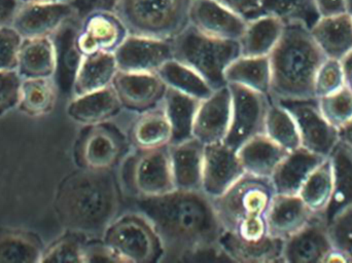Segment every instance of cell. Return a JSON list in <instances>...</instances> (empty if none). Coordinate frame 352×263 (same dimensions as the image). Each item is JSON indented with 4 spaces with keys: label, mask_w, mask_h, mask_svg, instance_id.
<instances>
[{
    "label": "cell",
    "mask_w": 352,
    "mask_h": 263,
    "mask_svg": "<svg viewBox=\"0 0 352 263\" xmlns=\"http://www.w3.org/2000/svg\"><path fill=\"white\" fill-rule=\"evenodd\" d=\"M173 59L200 74L214 90L227 86L228 66L241 56L239 41L217 38L188 24L171 39Z\"/></svg>",
    "instance_id": "5b68a950"
},
{
    "label": "cell",
    "mask_w": 352,
    "mask_h": 263,
    "mask_svg": "<svg viewBox=\"0 0 352 263\" xmlns=\"http://www.w3.org/2000/svg\"><path fill=\"white\" fill-rule=\"evenodd\" d=\"M205 145L190 138L168 146L176 190H201Z\"/></svg>",
    "instance_id": "cb8c5ba5"
},
{
    "label": "cell",
    "mask_w": 352,
    "mask_h": 263,
    "mask_svg": "<svg viewBox=\"0 0 352 263\" xmlns=\"http://www.w3.org/2000/svg\"><path fill=\"white\" fill-rule=\"evenodd\" d=\"M131 183L136 196L154 198L176 190L168 146L140 150L131 168Z\"/></svg>",
    "instance_id": "30bf717a"
},
{
    "label": "cell",
    "mask_w": 352,
    "mask_h": 263,
    "mask_svg": "<svg viewBox=\"0 0 352 263\" xmlns=\"http://www.w3.org/2000/svg\"><path fill=\"white\" fill-rule=\"evenodd\" d=\"M56 51L51 36L23 38L18 55L16 72L25 78H53Z\"/></svg>",
    "instance_id": "f1b7e54d"
},
{
    "label": "cell",
    "mask_w": 352,
    "mask_h": 263,
    "mask_svg": "<svg viewBox=\"0 0 352 263\" xmlns=\"http://www.w3.org/2000/svg\"><path fill=\"white\" fill-rule=\"evenodd\" d=\"M225 80L227 84H239L270 98L271 66L269 56H240L228 66Z\"/></svg>",
    "instance_id": "4dcf8cb0"
},
{
    "label": "cell",
    "mask_w": 352,
    "mask_h": 263,
    "mask_svg": "<svg viewBox=\"0 0 352 263\" xmlns=\"http://www.w3.org/2000/svg\"><path fill=\"white\" fill-rule=\"evenodd\" d=\"M343 74H344L345 88L352 93V52L341 60Z\"/></svg>",
    "instance_id": "f5cc1de1"
},
{
    "label": "cell",
    "mask_w": 352,
    "mask_h": 263,
    "mask_svg": "<svg viewBox=\"0 0 352 263\" xmlns=\"http://www.w3.org/2000/svg\"><path fill=\"white\" fill-rule=\"evenodd\" d=\"M156 73L167 88L199 101L208 98L215 91L200 74L175 59L166 62Z\"/></svg>",
    "instance_id": "e575fe53"
},
{
    "label": "cell",
    "mask_w": 352,
    "mask_h": 263,
    "mask_svg": "<svg viewBox=\"0 0 352 263\" xmlns=\"http://www.w3.org/2000/svg\"><path fill=\"white\" fill-rule=\"evenodd\" d=\"M192 0H119L115 12L129 34L171 41L190 23Z\"/></svg>",
    "instance_id": "8992f818"
},
{
    "label": "cell",
    "mask_w": 352,
    "mask_h": 263,
    "mask_svg": "<svg viewBox=\"0 0 352 263\" xmlns=\"http://www.w3.org/2000/svg\"><path fill=\"white\" fill-rule=\"evenodd\" d=\"M228 10L242 16L244 20L250 21L258 18L262 0H215Z\"/></svg>",
    "instance_id": "c3c4849f"
},
{
    "label": "cell",
    "mask_w": 352,
    "mask_h": 263,
    "mask_svg": "<svg viewBox=\"0 0 352 263\" xmlns=\"http://www.w3.org/2000/svg\"><path fill=\"white\" fill-rule=\"evenodd\" d=\"M188 23L210 36L239 41L248 21L215 0H192Z\"/></svg>",
    "instance_id": "ac0fdd59"
},
{
    "label": "cell",
    "mask_w": 352,
    "mask_h": 263,
    "mask_svg": "<svg viewBox=\"0 0 352 263\" xmlns=\"http://www.w3.org/2000/svg\"><path fill=\"white\" fill-rule=\"evenodd\" d=\"M344 88V74L341 61L326 58L318 68L314 80V96L316 99L324 98Z\"/></svg>",
    "instance_id": "7bdbcfd3"
},
{
    "label": "cell",
    "mask_w": 352,
    "mask_h": 263,
    "mask_svg": "<svg viewBox=\"0 0 352 263\" xmlns=\"http://www.w3.org/2000/svg\"><path fill=\"white\" fill-rule=\"evenodd\" d=\"M231 115L232 97L227 84L201 101L195 117L192 138L204 145L223 142L229 131Z\"/></svg>",
    "instance_id": "2e32d148"
},
{
    "label": "cell",
    "mask_w": 352,
    "mask_h": 263,
    "mask_svg": "<svg viewBox=\"0 0 352 263\" xmlns=\"http://www.w3.org/2000/svg\"><path fill=\"white\" fill-rule=\"evenodd\" d=\"M121 194L111 170L87 169L66 178L56 198L62 225L88 239H102L120 216Z\"/></svg>",
    "instance_id": "7a4b0ae2"
},
{
    "label": "cell",
    "mask_w": 352,
    "mask_h": 263,
    "mask_svg": "<svg viewBox=\"0 0 352 263\" xmlns=\"http://www.w3.org/2000/svg\"><path fill=\"white\" fill-rule=\"evenodd\" d=\"M322 16L346 12V0H314Z\"/></svg>",
    "instance_id": "816d5d0a"
},
{
    "label": "cell",
    "mask_w": 352,
    "mask_h": 263,
    "mask_svg": "<svg viewBox=\"0 0 352 263\" xmlns=\"http://www.w3.org/2000/svg\"><path fill=\"white\" fill-rule=\"evenodd\" d=\"M131 136L138 150L169 146L173 143V129L162 106L142 113L134 123Z\"/></svg>",
    "instance_id": "836d02e7"
},
{
    "label": "cell",
    "mask_w": 352,
    "mask_h": 263,
    "mask_svg": "<svg viewBox=\"0 0 352 263\" xmlns=\"http://www.w3.org/2000/svg\"><path fill=\"white\" fill-rule=\"evenodd\" d=\"M80 21L78 18L70 20L51 35L56 51L53 80L58 90L63 93H72L76 72L84 58L76 43Z\"/></svg>",
    "instance_id": "ffe728a7"
},
{
    "label": "cell",
    "mask_w": 352,
    "mask_h": 263,
    "mask_svg": "<svg viewBox=\"0 0 352 263\" xmlns=\"http://www.w3.org/2000/svg\"><path fill=\"white\" fill-rule=\"evenodd\" d=\"M339 139L341 142L352 147V119L344 127L339 130Z\"/></svg>",
    "instance_id": "db71d44e"
},
{
    "label": "cell",
    "mask_w": 352,
    "mask_h": 263,
    "mask_svg": "<svg viewBox=\"0 0 352 263\" xmlns=\"http://www.w3.org/2000/svg\"><path fill=\"white\" fill-rule=\"evenodd\" d=\"M121 101L113 86L82 96L74 97L68 103V117L86 127L103 125L117 117L123 109Z\"/></svg>",
    "instance_id": "44dd1931"
},
{
    "label": "cell",
    "mask_w": 352,
    "mask_h": 263,
    "mask_svg": "<svg viewBox=\"0 0 352 263\" xmlns=\"http://www.w3.org/2000/svg\"><path fill=\"white\" fill-rule=\"evenodd\" d=\"M119 263V258L102 239H88L85 243L84 263Z\"/></svg>",
    "instance_id": "7dc6e473"
},
{
    "label": "cell",
    "mask_w": 352,
    "mask_h": 263,
    "mask_svg": "<svg viewBox=\"0 0 352 263\" xmlns=\"http://www.w3.org/2000/svg\"><path fill=\"white\" fill-rule=\"evenodd\" d=\"M287 153L289 151L265 134L254 137L237 150L240 163L248 175L268 179Z\"/></svg>",
    "instance_id": "4316f807"
},
{
    "label": "cell",
    "mask_w": 352,
    "mask_h": 263,
    "mask_svg": "<svg viewBox=\"0 0 352 263\" xmlns=\"http://www.w3.org/2000/svg\"><path fill=\"white\" fill-rule=\"evenodd\" d=\"M232 115L229 131L223 142L237 151L244 143L258 135L264 134L269 97L239 84H230Z\"/></svg>",
    "instance_id": "ba28073f"
},
{
    "label": "cell",
    "mask_w": 352,
    "mask_h": 263,
    "mask_svg": "<svg viewBox=\"0 0 352 263\" xmlns=\"http://www.w3.org/2000/svg\"><path fill=\"white\" fill-rule=\"evenodd\" d=\"M56 240L43 250L41 262L84 263V247L88 238L74 231Z\"/></svg>",
    "instance_id": "60d3db41"
},
{
    "label": "cell",
    "mask_w": 352,
    "mask_h": 263,
    "mask_svg": "<svg viewBox=\"0 0 352 263\" xmlns=\"http://www.w3.org/2000/svg\"><path fill=\"white\" fill-rule=\"evenodd\" d=\"M310 33L326 58L341 61L352 52V19L346 12L322 16Z\"/></svg>",
    "instance_id": "d4e9b609"
},
{
    "label": "cell",
    "mask_w": 352,
    "mask_h": 263,
    "mask_svg": "<svg viewBox=\"0 0 352 263\" xmlns=\"http://www.w3.org/2000/svg\"><path fill=\"white\" fill-rule=\"evenodd\" d=\"M246 175L237 151L225 142L205 145L201 190L209 198H219Z\"/></svg>",
    "instance_id": "8fae6325"
},
{
    "label": "cell",
    "mask_w": 352,
    "mask_h": 263,
    "mask_svg": "<svg viewBox=\"0 0 352 263\" xmlns=\"http://www.w3.org/2000/svg\"><path fill=\"white\" fill-rule=\"evenodd\" d=\"M119 71L156 73L173 59L171 41L129 34L115 52Z\"/></svg>",
    "instance_id": "4fadbf2b"
},
{
    "label": "cell",
    "mask_w": 352,
    "mask_h": 263,
    "mask_svg": "<svg viewBox=\"0 0 352 263\" xmlns=\"http://www.w3.org/2000/svg\"><path fill=\"white\" fill-rule=\"evenodd\" d=\"M102 240L121 263H153L163 258L158 233L150 221L135 210L120 215Z\"/></svg>",
    "instance_id": "52a82bcc"
},
{
    "label": "cell",
    "mask_w": 352,
    "mask_h": 263,
    "mask_svg": "<svg viewBox=\"0 0 352 263\" xmlns=\"http://www.w3.org/2000/svg\"><path fill=\"white\" fill-rule=\"evenodd\" d=\"M76 8L78 19L82 20L85 16L96 10L115 12L119 0H70Z\"/></svg>",
    "instance_id": "681fc988"
},
{
    "label": "cell",
    "mask_w": 352,
    "mask_h": 263,
    "mask_svg": "<svg viewBox=\"0 0 352 263\" xmlns=\"http://www.w3.org/2000/svg\"><path fill=\"white\" fill-rule=\"evenodd\" d=\"M333 187L332 163L327 157L306 180L299 196L314 214H322L330 204Z\"/></svg>",
    "instance_id": "74e56055"
},
{
    "label": "cell",
    "mask_w": 352,
    "mask_h": 263,
    "mask_svg": "<svg viewBox=\"0 0 352 263\" xmlns=\"http://www.w3.org/2000/svg\"><path fill=\"white\" fill-rule=\"evenodd\" d=\"M124 108L129 111H150L161 104L167 87L157 73L118 72L113 82Z\"/></svg>",
    "instance_id": "e0dca14e"
},
{
    "label": "cell",
    "mask_w": 352,
    "mask_h": 263,
    "mask_svg": "<svg viewBox=\"0 0 352 263\" xmlns=\"http://www.w3.org/2000/svg\"><path fill=\"white\" fill-rule=\"evenodd\" d=\"M23 37L12 26L0 27V70H16Z\"/></svg>",
    "instance_id": "ee69618b"
},
{
    "label": "cell",
    "mask_w": 352,
    "mask_h": 263,
    "mask_svg": "<svg viewBox=\"0 0 352 263\" xmlns=\"http://www.w3.org/2000/svg\"><path fill=\"white\" fill-rule=\"evenodd\" d=\"M43 253L41 243L28 233L0 236V263L41 262Z\"/></svg>",
    "instance_id": "ab89813d"
},
{
    "label": "cell",
    "mask_w": 352,
    "mask_h": 263,
    "mask_svg": "<svg viewBox=\"0 0 352 263\" xmlns=\"http://www.w3.org/2000/svg\"><path fill=\"white\" fill-rule=\"evenodd\" d=\"M134 210L144 215L160 238L161 262H192L217 256L231 262L221 247L225 233L212 198L202 190H178L154 198L136 196Z\"/></svg>",
    "instance_id": "6da1fadb"
},
{
    "label": "cell",
    "mask_w": 352,
    "mask_h": 263,
    "mask_svg": "<svg viewBox=\"0 0 352 263\" xmlns=\"http://www.w3.org/2000/svg\"><path fill=\"white\" fill-rule=\"evenodd\" d=\"M264 134L289 152L302 146L297 124L293 115L280 103L271 101L267 111Z\"/></svg>",
    "instance_id": "f35d334b"
},
{
    "label": "cell",
    "mask_w": 352,
    "mask_h": 263,
    "mask_svg": "<svg viewBox=\"0 0 352 263\" xmlns=\"http://www.w3.org/2000/svg\"><path fill=\"white\" fill-rule=\"evenodd\" d=\"M318 100L322 115L338 131L351 121L352 93L346 88Z\"/></svg>",
    "instance_id": "b9f144b4"
},
{
    "label": "cell",
    "mask_w": 352,
    "mask_h": 263,
    "mask_svg": "<svg viewBox=\"0 0 352 263\" xmlns=\"http://www.w3.org/2000/svg\"><path fill=\"white\" fill-rule=\"evenodd\" d=\"M334 248L328 223L316 214L304 229L283 242V262L326 263Z\"/></svg>",
    "instance_id": "9a60e30c"
},
{
    "label": "cell",
    "mask_w": 352,
    "mask_h": 263,
    "mask_svg": "<svg viewBox=\"0 0 352 263\" xmlns=\"http://www.w3.org/2000/svg\"><path fill=\"white\" fill-rule=\"evenodd\" d=\"M200 102L192 97L167 88L161 106L173 129L171 144L192 138V127Z\"/></svg>",
    "instance_id": "d6a6232c"
},
{
    "label": "cell",
    "mask_w": 352,
    "mask_h": 263,
    "mask_svg": "<svg viewBox=\"0 0 352 263\" xmlns=\"http://www.w3.org/2000/svg\"><path fill=\"white\" fill-rule=\"evenodd\" d=\"M333 169L332 198L322 215L328 225L352 208V147L339 141L331 153Z\"/></svg>",
    "instance_id": "603a6c76"
},
{
    "label": "cell",
    "mask_w": 352,
    "mask_h": 263,
    "mask_svg": "<svg viewBox=\"0 0 352 263\" xmlns=\"http://www.w3.org/2000/svg\"><path fill=\"white\" fill-rule=\"evenodd\" d=\"M264 14L276 16L285 24L300 23L309 30L322 16L314 0H262L258 16Z\"/></svg>",
    "instance_id": "8d00e7d4"
},
{
    "label": "cell",
    "mask_w": 352,
    "mask_h": 263,
    "mask_svg": "<svg viewBox=\"0 0 352 263\" xmlns=\"http://www.w3.org/2000/svg\"><path fill=\"white\" fill-rule=\"evenodd\" d=\"M58 88L53 78H25L20 89L18 107L30 117H41L53 111Z\"/></svg>",
    "instance_id": "d590c367"
},
{
    "label": "cell",
    "mask_w": 352,
    "mask_h": 263,
    "mask_svg": "<svg viewBox=\"0 0 352 263\" xmlns=\"http://www.w3.org/2000/svg\"><path fill=\"white\" fill-rule=\"evenodd\" d=\"M326 159L302 146L289 151L271 176L275 194H299L306 180Z\"/></svg>",
    "instance_id": "7402d4cb"
},
{
    "label": "cell",
    "mask_w": 352,
    "mask_h": 263,
    "mask_svg": "<svg viewBox=\"0 0 352 263\" xmlns=\"http://www.w3.org/2000/svg\"><path fill=\"white\" fill-rule=\"evenodd\" d=\"M129 32L115 12L96 10L80 21L76 43L82 55L115 53Z\"/></svg>",
    "instance_id": "7c38bea8"
},
{
    "label": "cell",
    "mask_w": 352,
    "mask_h": 263,
    "mask_svg": "<svg viewBox=\"0 0 352 263\" xmlns=\"http://www.w3.org/2000/svg\"><path fill=\"white\" fill-rule=\"evenodd\" d=\"M275 194L270 179L246 174L226 194L212 200L225 233L250 243L269 237L267 214Z\"/></svg>",
    "instance_id": "277c9868"
},
{
    "label": "cell",
    "mask_w": 352,
    "mask_h": 263,
    "mask_svg": "<svg viewBox=\"0 0 352 263\" xmlns=\"http://www.w3.org/2000/svg\"><path fill=\"white\" fill-rule=\"evenodd\" d=\"M314 215L299 194H275L267 214L268 235L285 241L304 229Z\"/></svg>",
    "instance_id": "d6986e66"
},
{
    "label": "cell",
    "mask_w": 352,
    "mask_h": 263,
    "mask_svg": "<svg viewBox=\"0 0 352 263\" xmlns=\"http://www.w3.org/2000/svg\"><path fill=\"white\" fill-rule=\"evenodd\" d=\"M324 59L309 29L300 23L285 24L278 43L269 55L270 100L280 103L316 98L314 80Z\"/></svg>",
    "instance_id": "3957f363"
},
{
    "label": "cell",
    "mask_w": 352,
    "mask_h": 263,
    "mask_svg": "<svg viewBox=\"0 0 352 263\" xmlns=\"http://www.w3.org/2000/svg\"><path fill=\"white\" fill-rule=\"evenodd\" d=\"M70 0H21L22 3H49V2H65Z\"/></svg>",
    "instance_id": "11a10c76"
},
{
    "label": "cell",
    "mask_w": 352,
    "mask_h": 263,
    "mask_svg": "<svg viewBox=\"0 0 352 263\" xmlns=\"http://www.w3.org/2000/svg\"><path fill=\"white\" fill-rule=\"evenodd\" d=\"M90 128L80 145L82 165L87 169H113L121 157L123 149L121 139L104 126Z\"/></svg>",
    "instance_id": "484cf974"
},
{
    "label": "cell",
    "mask_w": 352,
    "mask_h": 263,
    "mask_svg": "<svg viewBox=\"0 0 352 263\" xmlns=\"http://www.w3.org/2000/svg\"><path fill=\"white\" fill-rule=\"evenodd\" d=\"M335 248L345 254L352 262V208L337 217L329 225Z\"/></svg>",
    "instance_id": "bcb514c9"
},
{
    "label": "cell",
    "mask_w": 352,
    "mask_h": 263,
    "mask_svg": "<svg viewBox=\"0 0 352 263\" xmlns=\"http://www.w3.org/2000/svg\"><path fill=\"white\" fill-rule=\"evenodd\" d=\"M346 12L352 19V0H346Z\"/></svg>",
    "instance_id": "9f6ffc18"
},
{
    "label": "cell",
    "mask_w": 352,
    "mask_h": 263,
    "mask_svg": "<svg viewBox=\"0 0 352 263\" xmlns=\"http://www.w3.org/2000/svg\"><path fill=\"white\" fill-rule=\"evenodd\" d=\"M76 18L78 16L72 1L22 3L12 26L23 38L51 36Z\"/></svg>",
    "instance_id": "5bb4252c"
},
{
    "label": "cell",
    "mask_w": 352,
    "mask_h": 263,
    "mask_svg": "<svg viewBox=\"0 0 352 263\" xmlns=\"http://www.w3.org/2000/svg\"><path fill=\"white\" fill-rule=\"evenodd\" d=\"M21 84L16 70H0V117L18 107Z\"/></svg>",
    "instance_id": "f6af8a7d"
},
{
    "label": "cell",
    "mask_w": 352,
    "mask_h": 263,
    "mask_svg": "<svg viewBox=\"0 0 352 263\" xmlns=\"http://www.w3.org/2000/svg\"><path fill=\"white\" fill-rule=\"evenodd\" d=\"M285 29V23L276 16H258L248 21L243 34L240 37L241 56L265 57L273 51Z\"/></svg>",
    "instance_id": "f546056e"
},
{
    "label": "cell",
    "mask_w": 352,
    "mask_h": 263,
    "mask_svg": "<svg viewBox=\"0 0 352 263\" xmlns=\"http://www.w3.org/2000/svg\"><path fill=\"white\" fill-rule=\"evenodd\" d=\"M280 104L293 115L302 147L322 157H330L340 141L339 131L322 115L318 99L289 101Z\"/></svg>",
    "instance_id": "9c48e42d"
},
{
    "label": "cell",
    "mask_w": 352,
    "mask_h": 263,
    "mask_svg": "<svg viewBox=\"0 0 352 263\" xmlns=\"http://www.w3.org/2000/svg\"><path fill=\"white\" fill-rule=\"evenodd\" d=\"M119 72L117 60L113 53L92 54L84 56L74 78L72 94L82 96L113 86V80Z\"/></svg>",
    "instance_id": "83f0119b"
},
{
    "label": "cell",
    "mask_w": 352,
    "mask_h": 263,
    "mask_svg": "<svg viewBox=\"0 0 352 263\" xmlns=\"http://www.w3.org/2000/svg\"><path fill=\"white\" fill-rule=\"evenodd\" d=\"M21 5V0H0V27L12 26Z\"/></svg>",
    "instance_id": "f907efd6"
},
{
    "label": "cell",
    "mask_w": 352,
    "mask_h": 263,
    "mask_svg": "<svg viewBox=\"0 0 352 263\" xmlns=\"http://www.w3.org/2000/svg\"><path fill=\"white\" fill-rule=\"evenodd\" d=\"M283 242L269 236L262 241L250 243L225 233L221 247L232 262H283Z\"/></svg>",
    "instance_id": "1f68e13d"
}]
</instances>
